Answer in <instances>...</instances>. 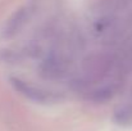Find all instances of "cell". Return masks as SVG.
Instances as JSON below:
<instances>
[{"label":"cell","instance_id":"obj_4","mask_svg":"<svg viewBox=\"0 0 132 131\" xmlns=\"http://www.w3.org/2000/svg\"><path fill=\"white\" fill-rule=\"evenodd\" d=\"M27 21H28V9L27 8L18 9L6 21V23L3 28L4 37H13L14 35H17L23 28V26L26 25Z\"/></svg>","mask_w":132,"mask_h":131},{"label":"cell","instance_id":"obj_3","mask_svg":"<svg viewBox=\"0 0 132 131\" xmlns=\"http://www.w3.org/2000/svg\"><path fill=\"white\" fill-rule=\"evenodd\" d=\"M12 85L15 87L17 91H19L21 94H23L24 96H27L28 99L31 100H35V102H47L50 100V94H47V91H45L43 89L37 86H34L26 81H22L19 79H12Z\"/></svg>","mask_w":132,"mask_h":131},{"label":"cell","instance_id":"obj_1","mask_svg":"<svg viewBox=\"0 0 132 131\" xmlns=\"http://www.w3.org/2000/svg\"><path fill=\"white\" fill-rule=\"evenodd\" d=\"M112 67V59L104 54H94L84 62V72L87 80L96 81L105 76Z\"/></svg>","mask_w":132,"mask_h":131},{"label":"cell","instance_id":"obj_5","mask_svg":"<svg viewBox=\"0 0 132 131\" xmlns=\"http://www.w3.org/2000/svg\"><path fill=\"white\" fill-rule=\"evenodd\" d=\"M116 93V87L114 85H106V86H103L100 89H97L94 95H92V99L95 102H105L108 99H110Z\"/></svg>","mask_w":132,"mask_h":131},{"label":"cell","instance_id":"obj_6","mask_svg":"<svg viewBox=\"0 0 132 131\" xmlns=\"http://www.w3.org/2000/svg\"><path fill=\"white\" fill-rule=\"evenodd\" d=\"M119 122H132V104H125L117 111Z\"/></svg>","mask_w":132,"mask_h":131},{"label":"cell","instance_id":"obj_2","mask_svg":"<svg viewBox=\"0 0 132 131\" xmlns=\"http://www.w3.org/2000/svg\"><path fill=\"white\" fill-rule=\"evenodd\" d=\"M67 62L60 55H50L40 67L41 76L47 80H58L65 75Z\"/></svg>","mask_w":132,"mask_h":131}]
</instances>
